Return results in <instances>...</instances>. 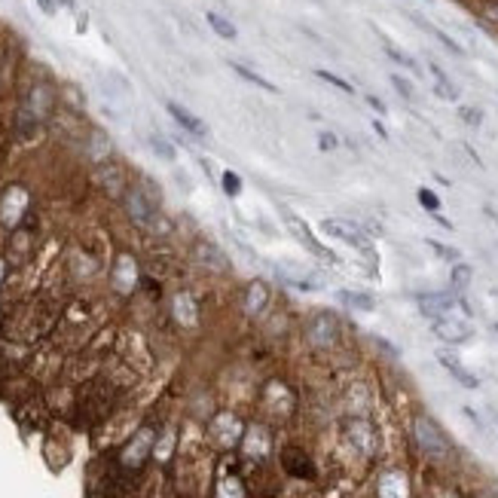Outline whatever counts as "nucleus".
<instances>
[{
    "label": "nucleus",
    "mask_w": 498,
    "mask_h": 498,
    "mask_svg": "<svg viewBox=\"0 0 498 498\" xmlns=\"http://www.w3.org/2000/svg\"><path fill=\"white\" fill-rule=\"evenodd\" d=\"M242 453H245L248 458H266V453H269V434H266V428L251 425L248 431L242 434Z\"/></svg>",
    "instance_id": "12"
},
{
    "label": "nucleus",
    "mask_w": 498,
    "mask_h": 498,
    "mask_svg": "<svg viewBox=\"0 0 498 498\" xmlns=\"http://www.w3.org/2000/svg\"><path fill=\"white\" fill-rule=\"evenodd\" d=\"M471 278H474V269L468 266V263H455V266H453V276H449V281H453L455 290H465L468 285H471Z\"/></svg>",
    "instance_id": "24"
},
{
    "label": "nucleus",
    "mask_w": 498,
    "mask_h": 498,
    "mask_svg": "<svg viewBox=\"0 0 498 498\" xmlns=\"http://www.w3.org/2000/svg\"><path fill=\"white\" fill-rule=\"evenodd\" d=\"M416 199H419V205H422V208H425L428 214L441 211V199H437V196H434V193L428 190V187H422V190H419V193H416Z\"/></svg>",
    "instance_id": "31"
},
{
    "label": "nucleus",
    "mask_w": 498,
    "mask_h": 498,
    "mask_svg": "<svg viewBox=\"0 0 498 498\" xmlns=\"http://www.w3.org/2000/svg\"><path fill=\"white\" fill-rule=\"evenodd\" d=\"M495 330H498V321H495Z\"/></svg>",
    "instance_id": "42"
},
{
    "label": "nucleus",
    "mask_w": 498,
    "mask_h": 498,
    "mask_svg": "<svg viewBox=\"0 0 498 498\" xmlns=\"http://www.w3.org/2000/svg\"><path fill=\"white\" fill-rule=\"evenodd\" d=\"M217 498H245V489H242V480L239 477H223Z\"/></svg>",
    "instance_id": "27"
},
{
    "label": "nucleus",
    "mask_w": 498,
    "mask_h": 498,
    "mask_svg": "<svg viewBox=\"0 0 498 498\" xmlns=\"http://www.w3.org/2000/svg\"><path fill=\"white\" fill-rule=\"evenodd\" d=\"M379 40H383V50H385V55L392 58L395 64H400V67H407V71H419V64L413 62V58H409V55H407L404 50H397V46H395L392 40H388L385 34H379Z\"/></svg>",
    "instance_id": "20"
},
{
    "label": "nucleus",
    "mask_w": 498,
    "mask_h": 498,
    "mask_svg": "<svg viewBox=\"0 0 498 498\" xmlns=\"http://www.w3.org/2000/svg\"><path fill=\"white\" fill-rule=\"evenodd\" d=\"M0 276H4V266H0Z\"/></svg>",
    "instance_id": "41"
},
{
    "label": "nucleus",
    "mask_w": 498,
    "mask_h": 498,
    "mask_svg": "<svg viewBox=\"0 0 498 498\" xmlns=\"http://www.w3.org/2000/svg\"><path fill=\"white\" fill-rule=\"evenodd\" d=\"M165 111H169V113H171V120L178 123L187 135H193V138H205V135H208V125H205V123L199 120V116H193V113L187 111V107H181L178 101H165Z\"/></svg>",
    "instance_id": "10"
},
{
    "label": "nucleus",
    "mask_w": 498,
    "mask_h": 498,
    "mask_svg": "<svg viewBox=\"0 0 498 498\" xmlns=\"http://www.w3.org/2000/svg\"><path fill=\"white\" fill-rule=\"evenodd\" d=\"M346 434H349V441L355 443V449H361L364 455H370L376 449V431L370 428L367 419H351L346 425Z\"/></svg>",
    "instance_id": "11"
},
{
    "label": "nucleus",
    "mask_w": 498,
    "mask_h": 498,
    "mask_svg": "<svg viewBox=\"0 0 498 498\" xmlns=\"http://www.w3.org/2000/svg\"><path fill=\"white\" fill-rule=\"evenodd\" d=\"M437 361H441V364H443V367H446L449 373H453L465 388H477V385H480V379H477L474 373H468V370H465L462 364H458V358H453L449 351H437Z\"/></svg>",
    "instance_id": "15"
},
{
    "label": "nucleus",
    "mask_w": 498,
    "mask_h": 498,
    "mask_svg": "<svg viewBox=\"0 0 498 498\" xmlns=\"http://www.w3.org/2000/svg\"><path fill=\"white\" fill-rule=\"evenodd\" d=\"M266 306H269V285H266V281H260V278L251 281L248 290H245V312L257 318Z\"/></svg>",
    "instance_id": "14"
},
{
    "label": "nucleus",
    "mask_w": 498,
    "mask_h": 498,
    "mask_svg": "<svg viewBox=\"0 0 498 498\" xmlns=\"http://www.w3.org/2000/svg\"><path fill=\"white\" fill-rule=\"evenodd\" d=\"M339 339V321L334 312H315L306 324V343L315 349H330Z\"/></svg>",
    "instance_id": "2"
},
{
    "label": "nucleus",
    "mask_w": 498,
    "mask_h": 498,
    "mask_svg": "<svg viewBox=\"0 0 498 498\" xmlns=\"http://www.w3.org/2000/svg\"><path fill=\"white\" fill-rule=\"evenodd\" d=\"M211 437L217 441L220 446H236L242 443V422L232 413H220L214 416L211 422Z\"/></svg>",
    "instance_id": "7"
},
{
    "label": "nucleus",
    "mask_w": 498,
    "mask_h": 498,
    "mask_svg": "<svg viewBox=\"0 0 498 498\" xmlns=\"http://www.w3.org/2000/svg\"><path fill=\"white\" fill-rule=\"evenodd\" d=\"M150 449H153V428H141V431L132 437V443L123 449V465L125 468H138L144 458H147Z\"/></svg>",
    "instance_id": "8"
},
{
    "label": "nucleus",
    "mask_w": 498,
    "mask_h": 498,
    "mask_svg": "<svg viewBox=\"0 0 498 498\" xmlns=\"http://www.w3.org/2000/svg\"><path fill=\"white\" fill-rule=\"evenodd\" d=\"M419 309L428 318H443L449 315V309H455V297L453 294H419Z\"/></svg>",
    "instance_id": "13"
},
{
    "label": "nucleus",
    "mask_w": 498,
    "mask_h": 498,
    "mask_svg": "<svg viewBox=\"0 0 498 498\" xmlns=\"http://www.w3.org/2000/svg\"><path fill=\"white\" fill-rule=\"evenodd\" d=\"M171 443H174V431H165L162 441L153 446V455H156V458H169V453H171Z\"/></svg>",
    "instance_id": "34"
},
{
    "label": "nucleus",
    "mask_w": 498,
    "mask_h": 498,
    "mask_svg": "<svg viewBox=\"0 0 498 498\" xmlns=\"http://www.w3.org/2000/svg\"><path fill=\"white\" fill-rule=\"evenodd\" d=\"M281 217H285V223H288V230L294 232V236L302 242V245H306L312 254H318V257H324V260H330V263H339V257L334 251H327L324 245H321V242L312 236V230H309V223L300 217V214H294L290 208H281Z\"/></svg>",
    "instance_id": "4"
},
{
    "label": "nucleus",
    "mask_w": 498,
    "mask_h": 498,
    "mask_svg": "<svg viewBox=\"0 0 498 498\" xmlns=\"http://www.w3.org/2000/svg\"><path fill=\"white\" fill-rule=\"evenodd\" d=\"M199 254H202V263L205 266H211V269H220V272H227L230 269V263H227V257L214 248V245H208V242H199Z\"/></svg>",
    "instance_id": "22"
},
{
    "label": "nucleus",
    "mask_w": 498,
    "mask_h": 498,
    "mask_svg": "<svg viewBox=\"0 0 498 498\" xmlns=\"http://www.w3.org/2000/svg\"><path fill=\"white\" fill-rule=\"evenodd\" d=\"M434 334L441 336L443 343L458 346V343H468L474 330H471V324H465V321H455V318L443 315V318H434Z\"/></svg>",
    "instance_id": "9"
},
{
    "label": "nucleus",
    "mask_w": 498,
    "mask_h": 498,
    "mask_svg": "<svg viewBox=\"0 0 498 498\" xmlns=\"http://www.w3.org/2000/svg\"><path fill=\"white\" fill-rule=\"evenodd\" d=\"M458 116H462V123H468V125H480L483 123V113L477 111V107H468V104L458 107Z\"/></svg>",
    "instance_id": "33"
},
{
    "label": "nucleus",
    "mask_w": 498,
    "mask_h": 498,
    "mask_svg": "<svg viewBox=\"0 0 498 498\" xmlns=\"http://www.w3.org/2000/svg\"><path fill=\"white\" fill-rule=\"evenodd\" d=\"M373 129H376V135H379V138H388V132H385V125H383V123H379V120L373 123Z\"/></svg>",
    "instance_id": "39"
},
{
    "label": "nucleus",
    "mask_w": 498,
    "mask_h": 498,
    "mask_svg": "<svg viewBox=\"0 0 498 498\" xmlns=\"http://www.w3.org/2000/svg\"><path fill=\"white\" fill-rule=\"evenodd\" d=\"M413 441H416V446L422 449V453L434 455V458L449 455V449H453L449 437L443 434V428L437 425L431 416H416L413 419Z\"/></svg>",
    "instance_id": "1"
},
{
    "label": "nucleus",
    "mask_w": 498,
    "mask_h": 498,
    "mask_svg": "<svg viewBox=\"0 0 498 498\" xmlns=\"http://www.w3.org/2000/svg\"><path fill=\"white\" fill-rule=\"evenodd\" d=\"M113 285L120 290H129L135 285V263L129 257H120V263H116L113 269Z\"/></svg>",
    "instance_id": "19"
},
{
    "label": "nucleus",
    "mask_w": 498,
    "mask_h": 498,
    "mask_svg": "<svg viewBox=\"0 0 498 498\" xmlns=\"http://www.w3.org/2000/svg\"><path fill=\"white\" fill-rule=\"evenodd\" d=\"M425 245L431 248V251L437 254V257H443V260H453V263H458V260H462V254H458L455 248H449V245H441V242H434V239H428Z\"/></svg>",
    "instance_id": "32"
},
{
    "label": "nucleus",
    "mask_w": 498,
    "mask_h": 498,
    "mask_svg": "<svg viewBox=\"0 0 498 498\" xmlns=\"http://www.w3.org/2000/svg\"><path fill=\"white\" fill-rule=\"evenodd\" d=\"M315 77H318V80H324V83H330V86H334V89H339V92L355 95V86H351L349 80H343V77H339V74H334V71H321V67H318Z\"/></svg>",
    "instance_id": "25"
},
{
    "label": "nucleus",
    "mask_w": 498,
    "mask_h": 498,
    "mask_svg": "<svg viewBox=\"0 0 498 498\" xmlns=\"http://www.w3.org/2000/svg\"><path fill=\"white\" fill-rule=\"evenodd\" d=\"M367 104H370V107H373V111H376V113H385V104H383V101H379V98H376V95H367Z\"/></svg>",
    "instance_id": "36"
},
{
    "label": "nucleus",
    "mask_w": 498,
    "mask_h": 498,
    "mask_svg": "<svg viewBox=\"0 0 498 498\" xmlns=\"http://www.w3.org/2000/svg\"><path fill=\"white\" fill-rule=\"evenodd\" d=\"M150 147H153L156 156H162L165 162H174V159H178V150H174L165 138H159V135H153V138H150Z\"/></svg>",
    "instance_id": "28"
},
{
    "label": "nucleus",
    "mask_w": 498,
    "mask_h": 498,
    "mask_svg": "<svg viewBox=\"0 0 498 498\" xmlns=\"http://www.w3.org/2000/svg\"><path fill=\"white\" fill-rule=\"evenodd\" d=\"M339 147V138L334 132H321L318 135V150H324V153H330V150H336Z\"/></svg>",
    "instance_id": "35"
},
{
    "label": "nucleus",
    "mask_w": 498,
    "mask_h": 498,
    "mask_svg": "<svg viewBox=\"0 0 498 498\" xmlns=\"http://www.w3.org/2000/svg\"><path fill=\"white\" fill-rule=\"evenodd\" d=\"M281 465H285V471L290 477H297V480H315V465H312L309 453H302L297 446L281 449Z\"/></svg>",
    "instance_id": "6"
},
{
    "label": "nucleus",
    "mask_w": 498,
    "mask_h": 498,
    "mask_svg": "<svg viewBox=\"0 0 498 498\" xmlns=\"http://www.w3.org/2000/svg\"><path fill=\"white\" fill-rule=\"evenodd\" d=\"M230 67H232V71H236V74L242 77V80H248L251 86H260L263 92H272V95L278 92V86H276V83H272V80H266V77H260L257 71H251V67H245L242 62H230Z\"/></svg>",
    "instance_id": "17"
},
{
    "label": "nucleus",
    "mask_w": 498,
    "mask_h": 498,
    "mask_svg": "<svg viewBox=\"0 0 498 498\" xmlns=\"http://www.w3.org/2000/svg\"><path fill=\"white\" fill-rule=\"evenodd\" d=\"M174 315H178L181 324H196V302L187 294H178V300H174Z\"/></svg>",
    "instance_id": "23"
},
{
    "label": "nucleus",
    "mask_w": 498,
    "mask_h": 498,
    "mask_svg": "<svg viewBox=\"0 0 498 498\" xmlns=\"http://www.w3.org/2000/svg\"><path fill=\"white\" fill-rule=\"evenodd\" d=\"M428 34H431V37H434V40L441 43V46H446V50L453 52V55H458V58L465 55V46H462V43H455L453 37H449L446 31H441V28H437V25H431V31H428Z\"/></svg>",
    "instance_id": "26"
},
{
    "label": "nucleus",
    "mask_w": 498,
    "mask_h": 498,
    "mask_svg": "<svg viewBox=\"0 0 498 498\" xmlns=\"http://www.w3.org/2000/svg\"><path fill=\"white\" fill-rule=\"evenodd\" d=\"M37 4H40V9L46 16H52L55 13V0H37Z\"/></svg>",
    "instance_id": "38"
},
{
    "label": "nucleus",
    "mask_w": 498,
    "mask_h": 498,
    "mask_svg": "<svg viewBox=\"0 0 498 498\" xmlns=\"http://www.w3.org/2000/svg\"><path fill=\"white\" fill-rule=\"evenodd\" d=\"M125 208H129L135 223L147 227V223L156 220V211H159V196H153V193H147L144 187H132L129 199H125Z\"/></svg>",
    "instance_id": "5"
},
{
    "label": "nucleus",
    "mask_w": 498,
    "mask_h": 498,
    "mask_svg": "<svg viewBox=\"0 0 498 498\" xmlns=\"http://www.w3.org/2000/svg\"><path fill=\"white\" fill-rule=\"evenodd\" d=\"M205 22H208L211 31L217 34V37H223V40H236V37H239L236 25H232L227 16H220V13H208V16H205Z\"/></svg>",
    "instance_id": "18"
},
{
    "label": "nucleus",
    "mask_w": 498,
    "mask_h": 498,
    "mask_svg": "<svg viewBox=\"0 0 498 498\" xmlns=\"http://www.w3.org/2000/svg\"><path fill=\"white\" fill-rule=\"evenodd\" d=\"M428 71H431V77H434V92L441 95V98H446V101H458V89L453 86V80L446 77V71L437 62H428Z\"/></svg>",
    "instance_id": "16"
},
{
    "label": "nucleus",
    "mask_w": 498,
    "mask_h": 498,
    "mask_svg": "<svg viewBox=\"0 0 498 498\" xmlns=\"http://www.w3.org/2000/svg\"><path fill=\"white\" fill-rule=\"evenodd\" d=\"M62 4H64V6H74V0H62Z\"/></svg>",
    "instance_id": "40"
},
{
    "label": "nucleus",
    "mask_w": 498,
    "mask_h": 498,
    "mask_svg": "<svg viewBox=\"0 0 498 498\" xmlns=\"http://www.w3.org/2000/svg\"><path fill=\"white\" fill-rule=\"evenodd\" d=\"M321 230H324V236H334L339 242H346L351 248H361V251H373L370 248V236L364 232V227H358L355 220H343V217H327L321 220Z\"/></svg>",
    "instance_id": "3"
},
{
    "label": "nucleus",
    "mask_w": 498,
    "mask_h": 498,
    "mask_svg": "<svg viewBox=\"0 0 498 498\" xmlns=\"http://www.w3.org/2000/svg\"><path fill=\"white\" fill-rule=\"evenodd\" d=\"M376 343H379V349H383V351H388L392 358H397V349H395L392 343H388V339H376Z\"/></svg>",
    "instance_id": "37"
},
{
    "label": "nucleus",
    "mask_w": 498,
    "mask_h": 498,
    "mask_svg": "<svg viewBox=\"0 0 498 498\" xmlns=\"http://www.w3.org/2000/svg\"><path fill=\"white\" fill-rule=\"evenodd\" d=\"M339 300L346 302L351 309H361V312H373L376 309V300L370 294H361V290H339Z\"/></svg>",
    "instance_id": "21"
},
{
    "label": "nucleus",
    "mask_w": 498,
    "mask_h": 498,
    "mask_svg": "<svg viewBox=\"0 0 498 498\" xmlns=\"http://www.w3.org/2000/svg\"><path fill=\"white\" fill-rule=\"evenodd\" d=\"M220 183H223V193H227V196H232V199H236L239 193H242V178H239L236 171H223Z\"/></svg>",
    "instance_id": "29"
},
{
    "label": "nucleus",
    "mask_w": 498,
    "mask_h": 498,
    "mask_svg": "<svg viewBox=\"0 0 498 498\" xmlns=\"http://www.w3.org/2000/svg\"><path fill=\"white\" fill-rule=\"evenodd\" d=\"M388 80H392V86L397 89V95H400V98H407V101H413V98H416V89H413V83H409V80H404V77H400V74H392V77H388Z\"/></svg>",
    "instance_id": "30"
}]
</instances>
